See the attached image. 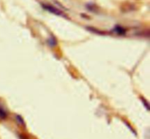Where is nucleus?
<instances>
[{"instance_id": "7ed1b4c3", "label": "nucleus", "mask_w": 150, "mask_h": 139, "mask_svg": "<svg viewBox=\"0 0 150 139\" xmlns=\"http://www.w3.org/2000/svg\"><path fill=\"white\" fill-rule=\"evenodd\" d=\"M47 42H48V44L51 47H54L57 44V40H56V39L54 37H51L49 38V39H48Z\"/></svg>"}, {"instance_id": "f257e3e1", "label": "nucleus", "mask_w": 150, "mask_h": 139, "mask_svg": "<svg viewBox=\"0 0 150 139\" xmlns=\"http://www.w3.org/2000/svg\"><path fill=\"white\" fill-rule=\"evenodd\" d=\"M42 7H43V8L45 9V10H48V12H50V13H54V14L57 15V16H66L64 14V13H63L62 11L59 10V9L56 8V7H54V6H51V5H50V4H42Z\"/></svg>"}, {"instance_id": "f03ea898", "label": "nucleus", "mask_w": 150, "mask_h": 139, "mask_svg": "<svg viewBox=\"0 0 150 139\" xmlns=\"http://www.w3.org/2000/svg\"><path fill=\"white\" fill-rule=\"evenodd\" d=\"M114 32H115L116 33L118 34L119 35H125L126 32L125 29L120 26H116L115 27H114Z\"/></svg>"}, {"instance_id": "20e7f679", "label": "nucleus", "mask_w": 150, "mask_h": 139, "mask_svg": "<svg viewBox=\"0 0 150 139\" xmlns=\"http://www.w3.org/2000/svg\"><path fill=\"white\" fill-rule=\"evenodd\" d=\"M7 117V113L3 108H0V119H4Z\"/></svg>"}, {"instance_id": "39448f33", "label": "nucleus", "mask_w": 150, "mask_h": 139, "mask_svg": "<svg viewBox=\"0 0 150 139\" xmlns=\"http://www.w3.org/2000/svg\"><path fill=\"white\" fill-rule=\"evenodd\" d=\"M16 119H17L18 121H19V123H20L21 124H23V125H24V124H24V121H23V120L22 119V118L20 116H18V115L16 116Z\"/></svg>"}]
</instances>
